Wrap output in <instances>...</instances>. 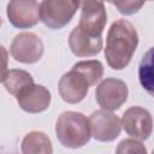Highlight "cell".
<instances>
[{
    "label": "cell",
    "mask_w": 154,
    "mask_h": 154,
    "mask_svg": "<svg viewBox=\"0 0 154 154\" xmlns=\"http://www.w3.org/2000/svg\"><path fill=\"white\" fill-rule=\"evenodd\" d=\"M138 35L134 25L126 19H117L107 32L105 58L113 70L126 67L137 48Z\"/></svg>",
    "instance_id": "1"
},
{
    "label": "cell",
    "mask_w": 154,
    "mask_h": 154,
    "mask_svg": "<svg viewBox=\"0 0 154 154\" xmlns=\"http://www.w3.org/2000/svg\"><path fill=\"white\" fill-rule=\"evenodd\" d=\"M55 134L59 142L66 148H81L90 140L91 131L89 118L79 112H63L55 125Z\"/></svg>",
    "instance_id": "2"
},
{
    "label": "cell",
    "mask_w": 154,
    "mask_h": 154,
    "mask_svg": "<svg viewBox=\"0 0 154 154\" xmlns=\"http://www.w3.org/2000/svg\"><path fill=\"white\" fill-rule=\"evenodd\" d=\"M78 7V0H42L40 20L49 29H61L71 22Z\"/></svg>",
    "instance_id": "3"
},
{
    "label": "cell",
    "mask_w": 154,
    "mask_h": 154,
    "mask_svg": "<svg viewBox=\"0 0 154 154\" xmlns=\"http://www.w3.org/2000/svg\"><path fill=\"white\" fill-rule=\"evenodd\" d=\"M43 42L34 32H20L14 36L10 53L16 61L23 64H35L43 54Z\"/></svg>",
    "instance_id": "4"
},
{
    "label": "cell",
    "mask_w": 154,
    "mask_h": 154,
    "mask_svg": "<svg viewBox=\"0 0 154 154\" xmlns=\"http://www.w3.org/2000/svg\"><path fill=\"white\" fill-rule=\"evenodd\" d=\"M81 7L79 28L87 34L101 36L106 22L107 13L103 0H78Z\"/></svg>",
    "instance_id": "5"
},
{
    "label": "cell",
    "mask_w": 154,
    "mask_h": 154,
    "mask_svg": "<svg viewBox=\"0 0 154 154\" xmlns=\"http://www.w3.org/2000/svg\"><path fill=\"white\" fill-rule=\"evenodd\" d=\"M91 136L101 142H111L116 140L122 130L120 119L108 109H97L89 117Z\"/></svg>",
    "instance_id": "6"
},
{
    "label": "cell",
    "mask_w": 154,
    "mask_h": 154,
    "mask_svg": "<svg viewBox=\"0 0 154 154\" xmlns=\"http://www.w3.org/2000/svg\"><path fill=\"white\" fill-rule=\"evenodd\" d=\"M129 90L122 79L106 78L95 90V97L97 103L108 111H116L128 100Z\"/></svg>",
    "instance_id": "7"
},
{
    "label": "cell",
    "mask_w": 154,
    "mask_h": 154,
    "mask_svg": "<svg viewBox=\"0 0 154 154\" xmlns=\"http://www.w3.org/2000/svg\"><path fill=\"white\" fill-rule=\"evenodd\" d=\"M122 128L125 132L137 140H147L153 131L152 114L143 107L134 106L128 108L122 117Z\"/></svg>",
    "instance_id": "8"
},
{
    "label": "cell",
    "mask_w": 154,
    "mask_h": 154,
    "mask_svg": "<svg viewBox=\"0 0 154 154\" xmlns=\"http://www.w3.org/2000/svg\"><path fill=\"white\" fill-rule=\"evenodd\" d=\"M6 13L10 23L19 29L35 26L40 20V6L36 0H10Z\"/></svg>",
    "instance_id": "9"
},
{
    "label": "cell",
    "mask_w": 154,
    "mask_h": 154,
    "mask_svg": "<svg viewBox=\"0 0 154 154\" xmlns=\"http://www.w3.org/2000/svg\"><path fill=\"white\" fill-rule=\"evenodd\" d=\"M89 87L85 77L73 69L64 73L58 84L59 94L67 103H77L82 101L87 96Z\"/></svg>",
    "instance_id": "10"
},
{
    "label": "cell",
    "mask_w": 154,
    "mask_h": 154,
    "mask_svg": "<svg viewBox=\"0 0 154 154\" xmlns=\"http://www.w3.org/2000/svg\"><path fill=\"white\" fill-rule=\"evenodd\" d=\"M16 99L23 111L28 113H41L49 107L52 96L46 87L31 84L24 88Z\"/></svg>",
    "instance_id": "11"
},
{
    "label": "cell",
    "mask_w": 154,
    "mask_h": 154,
    "mask_svg": "<svg viewBox=\"0 0 154 154\" xmlns=\"http://www.w3.org/2000/svg\"><path fill=\"white\" fill-rule=\"evenodd\" d=\"M69 47L77 57H93L100 53L102 48V38L101 36L87 34L79 25H77L69 35Z\"/></svg>",
    "instance_id": "12"
},
{
    "label": "cell",
    "mask_w": 154,
    "mask_h": 154,
    "mask_svg": "<svg viewBox=\"0 0 154 154\" xmlns=\"http://www.w3.org/2000/svg\"><path fill=\"white\" fill-rule=\"evenodd\" d=\"M1 82L11 95L17 96L24 88L34 84V78L24 70L12 69L1 73Z\"/></svg>",
    "instance_id": "13"
},
{
    "label": "cell",
    "mask_w": 154,
    "mask_h": 154,
    "mask_svg": "<svg viewBox=\"0 0 154 154\" xmlns=\"http://www.w3.org/2000/svg\"><path fill=\"white\" fill-rule=\"evenodd\" d=\"M22 152L24 154H51L53 153L52 143L48 136L41 131H31L22 141Z\"/></svg>",
    "instance_id": "14"
},
{
    "label": "cell",
    "mask_w": 154,
    "mask_h": 154,
    "mask_svg": "<svg viewBox=\"0 0 154 154\" xmlns=\"http://www.w3.org/2000/svg\"><path fill=\"white\" fill-rule=\"evenodd\" d=\"M138 79L142 88L154 97V47L149 48L140 61Z\"/></svg>",
    "instance_id": "15"
},
{
    "label": "cell",
    "mask_w": 154,
    "mask_h": 154,
    "mask_svg": "<svg viewBox=\"0 0 154 154\" xmlns=\"http://www.w3.org/2000/svg\"><path fill=\"white\" fill-rule=\"evenodd\" d=\"M72 69L83 75L90 87L95 85L103 76V66L99 60L78 61L72 66Z\"/></svg>",
    "instance_id": "16"
},
{
    "label": "cell",
    "mask_w": 154,
    "mask_h": 154,
    "mask_svg": "<svg viewBox=\"0 0 154 154\" xmlns=\"http://www.w3.org/2000/svg\"><path fill=\"white\" fill-rule=\"evenodd\" d=\"M146 0H113V5L117 7V10L125 16H131L136 12H138L142 6L144 5Z\"/></svg>",
    "instance_id": "17"
},
{
    "label": "cell",
    "mask_w": 154,
    "mask_h": 154,
    "mask_svg": "<svg viewBox=\"0 0 154 154\" xmlns=\"http://www.w3.org/2000/svg\"><path fill=\"white\" fill-rule=\"evenodd\" d=\"M116 152L118 154H122V153H146L147 149L144 148V146L140 141H137V138H126L119 143Z\"/></svg>",
    "instance_id": "18"
},
{
    "label": "cell",
    "mask_w": 154,
    "mask_h": 154,
    "mask_svg": "<svg viewBox=\"0 0 154 154\" xmlns=\"http://www.w3.org/2000/svg\"><path fill=\"white\" fill-rule=\"evenodd\" d=\"M106 1H107V2H111V4L113 2V0H106Z\"/></svg>",
    "instance_id": "19"
},
{
    "label": "cell",
    "mask_w": 154,
    "mask_h": 154,
    "mask_svg": "<svg viewBox=\"0 0 154 154\" xmlns=\"http://www.w3.org/2000/svg\"><path fill=\"white\" fill-rule=\"evenodd\" d=\"M153 153H154V150H153Z\"/></svg>",
    "instance_id": "20"
},
{
    "label": "cell",
    "mask_w": 154,
    "mask_h": 154,
    "mask_svg": "<svg viewBox=\"0 0 154 154\" xmlns=\"http://www.w3.org/2000/svg\"><path fill=\"white\" fill-rule=\"evenodd\" d=\"M152 1H154V0H152Z\"/></svg>",
    "instance_id": "21"
}]
</instances>
